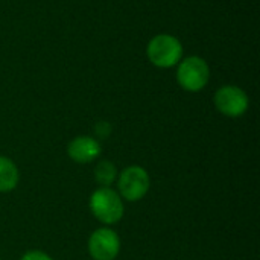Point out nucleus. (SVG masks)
I'll list each match as a JSON object with an SVG mask.
<instances>
[{
	"mask_svg": "<svg viewBox=\"0 0 260 260\" xmlns=\"http://www.w3.org/2000/svg\"><path fill=\"white\" fill-rule=\"evenodd\" d=\"M88 207L91 215L105 225L117 224L123 218L125 212L123 200L111 187L96 189L88 200Z\"/></svg>",
	"mask_w": 260,
	"mask_h": 260,
	"instance_id": "f257e3e1",
	"label": "nucleus"
},
{
	"mask_svg": "<svg viewBox=\"0 0 260 260\" xmlns=\"http://www.w3.org/2000/svg\"><path fill=\"white\" fill-rule=\"evenodd\" d=\"M67 154L75 163L87 165L101 155V143L90 136H79L69 143Z\"/></svg>",
	"mask_w": 260,
	"mask_h": 260,
	"instance_id": "0eeeda50",
	"label": "nucleus"
},
{
	"mask_svg": "<svg viewBox=\"0 0 260 260\" xmlns=\"http://www.w3.org/2000/svg\"><path fill=\"white\" fill-rule=\"evenodd\" d=\"M146 55L154 66L168 69L180 62L183 56V46L175 37L169 34H160L148 43Z\"/></svg>",
	"mask_w": 260,
	"mask_h": 260,
	"instance_id": "f03ea898",
	"label": "nucleus"
},
{
	"mask_svg": "<svg viewBox=\"0 0 260 260\" xmlns=\"http://www.w3.org/2000/svg\"><path fill=\"white\" fill-rule=\"evenodd\" d=\"M119 195L128 203L142 200L151 187V178L142 166H128L117 175Z\"/></svg>",
	"mask_w": 260,
	"mask_h": 260,
	"instance_id": "7ed1b4c3",
	"label": "nucleus"
},
{
	"mask_svg": "<svg viewBox=\"0 0 260 260\" xmlns=\"http://www.w3.org/2000/svg\"><path fill=\"white\" fill-rule=\"evenodd\" d=\"M20 260H53L47 253L41 251V250H30V251H26L23 254V257Z\"/></svg>",
	"mask_w": 260,
	"mask_h": 260,
	"instance_id": "9d476101",
	"label": "nucleus"
},
{
	"mask_svg": "<svg viewBox=\"0 0 260 260\" xmlns=\"http://www.w3.org/2000/svg\"><path fill=\"white\" fill-rule=\"evenodd\" d=\"M117 169L108 160H101L94 169V178L99 187H111V184L117 180Z\"/></svg>",
	"mask_w": 260,
	"mask_h": 260,
	"instance_id": "1a4fd4ad",
	"label": "nucleus"
},
{
	"mask_svg": "<svg viewBox=\"0 0 260 260\" xmlns=\"http://www.w3.org/2000/svg\"><path fill=\"white\" fill-rule=\"evenodd\" d=\"M20 181V172L17 165L8 158L0 155V193H8L17 187Z\"/></svg>",
	"mask_w": 260,
	"mask_h": 260,
	"instance_id": "6e6552de",
	"label": "nucleus"
},
{
	"mask_svg": "<svg viewBox=\"0 0 260 260\" xmlns=\"http://www.w3.org/2000/svg\"><path fill=\"white\" fill-rule=\"evenodd\" d=\"M247 93L236 85H224L215 93V105L218 111L227 117H239L248 110Z\"/></svg>",
	"mask_w": 260,
	"mask_h": 260,
	"instance_id": "423d86ee",
	"label": "nucleus"
},
{
	"mask_svg": "<svg viewBox=\"0 0 260 260\" xmlns=\"http://www.w3.org/2000/svg\"><path fill=\"white\" fill-rule=\"evenodd\" d=\"M87 247L93 260H114L120 251V239L114 230L101 227L91 233Z\"/></svg>",
	"mask_w": 260,
	"mask_h": 260,
	"instance_id": "39448f33",
	"label": "nucleus"
},
{
	"mask_svg": "<svg viewBox=\"0 0 260 260\" xmlns=\"http://www.w3.org/2000/svg\"><path fill=\"white\" fill-rule=\"evenodd\" d=\"M210 78L209 64L200 56H187L183 59L177 70V81L181 88L187 91L203 90Z\"/></svg>",
	"mask_w": 260,
	"mask_h": 260,
	"instance_id": "20e7f679",
	"label": "nucleus"
}]
</instances>
